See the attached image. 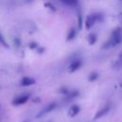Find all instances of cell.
Here are the masks:
<instances>
[{
    "label": "cell",
    "mask_w": 122,
    "mask_h": 122,
    "mask_svg": "<svg viewBox=\"0 0 122 122\" xmlns=\"http://www.w3.org/2000/svg\"><path fill=\"white\" fill-rule=\"evenodd\" d=\"M121 42H122V28L117 27L112 30L111 37L103 44L102 48L103 49H110V48H112V47L119 45Z\"/></svg>",
    "instance_id": "6da1fadb"
},
{
    "label": "cell",
    "mask_w": 122,
    "mask_h": 122,
    "mask_svg": "<svg viewBox=\"0 0 122 122\" xmlns=\"http://www.w3.org/2000/svg\"><path fill=\"white\" fill-rule=\"evenodd\" d=\"M56 107H57V103H56V102H51V103H49L47 106H45V107L36 114V118H40V117L46 115L47 113H49V112H52L53 110H55Z\"/></svg>",
    "instance_id": "7a4b0ae2"
},
{
    "label": "cell",
    "mask_w": 122,
    "mask_h": 122,
    "mask_svg": "<svg viewBox=\"0 0 122 122\" xmlns=\"http://www.w3.org/2000/svg\"><path fill=\"white\" fill-rule=\"evenodd\" d=\"M82 66V60L80 58H74L71 61L70 65H69V71L70 72H74L77 70L80 69V67Z\"/></svg>",
    "instance_id": "3957f363"
},
{
    "label": "cell",
    "mask_w": 122,
    "mask_h": 122,
    "mask_svg": "<svg viewBox=\"0 0 122 122\" xmlns=\"http://www.w3.org/2000/svg\"><path fill=\"white\" fill-rule=\"evenodd\" d=\"M29 99H30V95H29V94H20V95L16 96V97L12 100V105H14V106L23 105V104H25Z\"/></svg>",
    "instance_id": "277c9868"
},
{
    "label": "cell",
    "mask_w": 122,
    "mask_h": 122,
    "mask_svg": "<svg viewBox=\"0 0 122 122\" xmlns=\"http://www.w3.org/2000/svg\"><path fill=\"white\" fill-rule=\"evenodd\" d=\"M96 18H95V15L94 13H92L90 15H88L86 17V20H85V28L87 30H90L93 27V25L96 23Z\"/></svg>",
    "instance_id": "5b68a950"
},
{
    "label": "cell",
    "mask_w": 122,
    "mask_h": 122,
    "mask_svg": "<svg viewBox=\"0 0 122 122\" xmlns=\"http://www.w3.org/2000/svg\"><path fill=\"white\" fill-rule=\"evenodd\" d=\"M110 110H111V104L105 105V106L102 107L99 111H97V112H96L95 115H94V119H99V118L105 116V115L110 112Z\"/></svg>",
    "instance_id": "8992f818"
},
{
    "label": "cell",
    "mask_w": 122,
    "mask_h": 122,
    "mask_svg": "<svg viewBox=\"0 0 122 122\" xmlns=\"http://www.w3.org/2000/svg\"><path fill=\"white\" fill-rule=\"evenodd\" d=\"M80 112V106L78 104H73L70 107L69 112H68V115L70 117H74L76 116L78 113Z\"/></svg>",
    "instance_id": "52a82bcc"
},
{
    "label": "cell",
    "mask_w": 122,
    "mask_h": 122,
    "mask_svg": "<svg viewBox=\"0 0 122 122\" xmlns=\"http://www.w3.org/2000/svg\"><path fill=\"white\" fill-rule=\"evenodd\" d=\"M35 84V80L32 78V77H29V76H25L21 79V82H20V85L23 86V87H28V86H31Z\"/></svg>",
    "instance_id": "ba28073f"
},
{
    "label": "cell",
    "mask_w": 122,
    "mask_h": 122,
    "mask_svg": "<svg viewBox=\"0 0 122 122\" xmlns=\"http://www.w3.org/2000/svg\"><path fill=\"white\" fill-rule=\"evenodd\" d=\"M76 34H77L76 28L71 27V28L69 30V31H68V34H67V41H71V40H73V39L75 38Z\"/></svg>",
    "instance_id": "9c48e42d"
},
{
    "label": "cell",
    "mask_w": 122,
    "mask_h": 122,
    "mask_svg": "<svg viewBox=\"0 0 122 122\" xmlns=\"http://www.w3.org/2000/svg\"><path fill=\"white\" fill-rule=\"evenodd\" d=\"M78 95H79V91H77V90L70 91L69 94L65 96V101H71V100H72L73 98L77 97Z\"/></svg>",
    "instance_id": "30bf717a"
},
{
    "label": "cell",
    "mask_w": 122,
    "mask_h": 122,
    "mask_svg": "<svg viewBox=\"0 0 122 122\" xmlns=\"http://www.w3.org/2000/svg\"><path fill=\"white\" fill-rule=\"evenodd\" d=\"M88 41H89V44L90 45H94L95 42L97 41V34L95 32L90 33L89 36H88Z\"/></svg>",
    "instance_id": "8fae6325"
},
{
    "label": "cell",
    "mask_w": 122,
    "mask_h": 122,
    "mask_svg": "<svg viewBox=\"0 0 122 122\" xmlns=\"http://www.w3.org/2000/svg\"><path fill=\"white\" fill-rule=\"evenodd\" d=\"M60 1L69 7H75L78 4V0H60Z\"/></svg>",
    "instance_id": "7c38bea8"
},
{
    "label": "cell",
    "mask_w": 122,
    "mask_h": 122,
    "mask_svg": "<svg viewBox=\"0 0 122 122\" xmlns=\"http://www.w3.org/2000/svg\"><path fill=\"white\" fill-rule=\"evenodd\" d=\"M98 77H99L98 72H96V71H92V72L89 74V76H88V80H89L90 82H93V81L97 80Z\"/></svg>",
    "instance_id": "4fadbf2b"
},
{
    "label": "cell",
    "mask_w": 122,
    "mask_h": 122,
    "mask_svg": "<svg viewBox=\"0 0 122 122\" xmlns=\"http://www.w3.org/2000/svg\"><path fill=\"white\" fill-rule=\"evenodd\" d=\"M113 67L114 68H120V67H122V51L120 52V54H119V56H118V60L115 62V64L113 65Z\"/></svg>",
    "instance_id": "5bb4252c"
},
{
    "label": "cell",
    "mask_w": 122,
    "mask_h": 122,
    "mask_svg": "<svg viewBox=\"0 0 122 122\" xmlns=\"http://www.w3.org/2000/svg\"><path fill=\"white\" fill-rule=\"evenodd\" d=\"M59 92H60L61 94H63L64 96H66V95L69 94V92H70V89L67 88V87H61L60 90H59Z\"/></svg>",
    "instance_id": "9a60e30c"
},
{
    "label": "cell",
    "mask_w": 122,
    "mask_h": 122,
    "mask_svg": "<svg viewBox=\"0 0 122 122\" xmlns=\"http://www.w3.org/2000/svg\"><path fill=\"white\" fill-rule=\"evenodd\" d=\"M45 7H46V8H48V9H50L51 10H53V11H55V10H56L55 7H54L51 3H46V4H45Z\"/></svg>",
    "instance_id": "2e32d148"
},
{
    "label": "cell",
    "mask_w": 122,
    "mask_h": 122,
    "mask_svg": "<svg viewBox=\"0 0 122 122\" xmlns=\"http://www.w3.org/2000/svg\"><path fill=\"white\" fill-rule=\"evenodd\" d=\"M82 23H83V22H82V16H81V14L79 13V14H78V26H79L80 29L82 28Z\"/></svg>",
    "instance_id": "e0dca14e"
},
{
    "label": "cell",
    "mask_w": 122,
    "mask_h": 122,
    "mask_svg": "<svg viewBox=\"0 0 122 122\" xmlns=\"http://www.w3.org/2000/svg\"><path fill=\"white\" fill-rule=\"evenodd\" d=\"M38 47V45H37V43H35V42H31L30 44V48H31V49H34V48H37Z\"/></svg>",
    "instance_id": "ac0fdd59"
},
{
    "label": "cell",
    "mask_w": 122,
    "mask_h": 122,
    "mask_svg": "<svg viewBox=\"0 0 122 122\" xmlns=\"http://www.w3.org/2000/svg\"><path fill=\"white\" fill-rule=\"evenodd\" d=\"M118 21H119V23H121V25H122V12H120L119 15H118Z\"/></svg>",
    "instance_id": "d6986e66"
},
{
    "label": "cell",
    "mask_w": 122,
    "mask_h": 122,
    "mask_svg": "<svg viewBox=\"0 0 122 122\" xmlns=\"http://www.w3.org/2000/svg\"><path fill=\"white\" fill-rule=\"evenodd\" d=\"M37 101H38V102L40 101V100H39V98H35V99H33V102H37Z\"/></svg>",
    "instance_id": "ffe728a7"
},
{
    "label": "cell",
    "mask_w": 122,
    "mask_h": 122,
    "mask_svg": "<svg viewBox=\"0 0 122 122\" xmlns=\"http://www.w3.org/2000/svg\"><path fill=\"white\" fill-rule=\"evenodd\" d=\"M23 122H29V121H23Z\"/></svg>",
    "instance_id": "44dd1931"
},
{
    "label": "cell",
    "mask_w": 122,
    "mask_h": 122,
    "mask_svg": "<svg viewBox=\"0 0 122 122\" xmlns=\"http://www.w3.org/2000/svg\"><path fill=\"white\" fill-rule=\"evenodd\" d=\"M49 122H51V121H49Z\"/></svg>",
    "instance_id": "7402d4cb"
}]
</instances>
